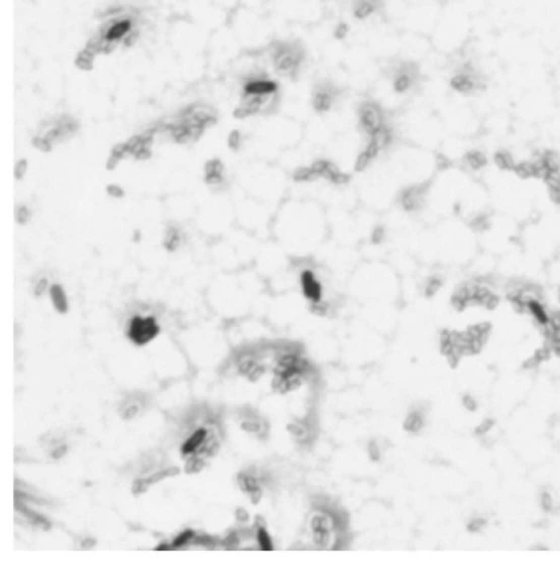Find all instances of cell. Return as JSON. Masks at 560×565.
I'll return each mask as SVG.
<instances>
[{
  "mask_svg": "<svg viewBox=\"0 0 560 565\" xmlns=\"http://www.w3.org/2000/svg\"><path fill=\"white\" fill-rule=\"evenodd\" d=\"M282 211L280 236L289 245L307 246L318 242L324 231L319 209L308 204H290Z\"/></svg>",
  "mask_w": 560,
  "mask_h": 565,
  "instance_id": "6da1fadb",
  "label": "cell"
},
{
  "mask_svg": "<svg viewBox=\"0 0 560 565\" xmlns=\"http://www.w3.org/2000/svg\"><path fill=\"white\" fill-rule=\"evenodd\" d=\"M275 72L282 77L297 80L307 60V47L300 39H277L268 46Z\"/></svg>",
  "mask_w": 560,
  "mask_h": 565,
  "instance_id": "7a4b0ae2",
  "label": "cell"
},
{
  "mask_svg": "<svg viewBox=\"0 0 560 565\" xmlns=\"http://www.w3.org/2000/svg\"><path fill=\"white\" fill-rule=\"evenodd\" d=\"M134 34V19L130 16L119 15L113 16L108 21L100 27L98 33L92 39V42L88 43L85 52L84 60H91L95 55L99 52H108L121 44L126 42Z\"/></svg>",
  "mask_w": 560,
  "mask_h": 565,
  "instance_id": "3957f363",
  "label": "cell"
},
{
  "mask_svg": "<svg viewBox=\"0 0 560 565\" xmlns=\"http://www.w3.org/2000/svg\"><path fill=\"white\" fill-rule=\"evenodd\" d=\"M487 84L488 80L485 74L471 61L459 64L452 71L449 79V85L452 90L464 96H471L486 90Z\"/></svg>",
  "mask_w": 560,
  "mask_h": 565,
  "instance_id": "277c9868",
  "label": "cell"
},
{
  "mask_svg": "<svg viewBox=\"0 0 560 565\" xmlns=\"http://www.w3.org/2000/svg\"><path fill=\"white\" fill-rule=\"evenodd\" d=\"M393 90L397 94H406L418 84L421 79L419 64L416 61L397 60L390 67Z\"/></svg>",
  "mask_w": 560,
  "mask_h": 565,
  "instance_id": "5b68a950",
  "label": "cell"
},
{
  "mask_svg": "<svg viewBox=\"0 0 560 565\" xmlns=\"http://www.w3.org/2000/svg\"><path fill=\"white\" fill-rule=\"evenodd\" d=\"M357 118L362 132L366 137L388 124L383 106L374 99H364L360 103L357 107Z\"/></svg>",
  "mask_w": 560,
  "mask_h": 565,
  "instance_id": "8992f818",
  "label": "cell"
},
{
  "mask_svg": "<svg viewBox=\"0 0 560 565\" xmlns=\"http://www.w3.org/2000/svg\"><path fill=\"white\" fill-rule=\"evenodd\" d=\"M342 94V90L332 80H321L315 83L312 88L311 104L318 114H325L331 109Z\"/></svg>",
  "mask_w": 560,
  "mask_h": 565,
  "instance_id": "52a82bcc",
  "label": "cell"
},
{
  "mask_svg": "<svg viewBox=\"0 0 560 565\" xmlns=\"http://www.w3.org/2000/svg\"><path fill=\"white\" fill-rule=\"evenodd\" d=\"M158 332L159 327L153 317L144 318L137 316L130 321L128 336L135 343L144 346L151 341L158 335Z\"/></svg>",
  "mask_w": 560,
  "mask_h": 565,
  "instance_id": "ba28073f",
  "label": "cell"
},
{
  "mask_svg": "<svg viewBox=\"0 0 560 565\" xmlns=\"http://www.w3.org/2000/svg\"><path fill=\"white\" fill-rule=\"evenodd\" d=\"M385 8V0H351L352 16L356 20H366Z\"/></svg>",
  "mask_w": 560,
  "mask_h": 565,
  "instance_id": "9c48e42d",
  "label": "cell"
},
{
  "mask_svg": "<svg viewBox=\"0 0 560 565\" xmlns=\"http://www.w3.org/2000/svg\"><path fill=\"white\" fill-rule=\"evenodd\" d=\"M237 483L244 492L248 493L254 503L258 502L261 497V487L258 477L253 474H240L237 477Z\"/></svg>",
  "mask_w": 560,
  "mask_h": 565,
  "instance_id": "30bf717a",
  "label": "cell"
},
{
  "mask_svg": "<svg viewBox=\"0 0 560 565\" xmlns=\"http://www.w3.org/2000/svg\"><path fill=\"white\" fill-rule=\"evenodd\" d=\"M287 431L296 441L300 443H308L311 437V425L307 422H291L287 425Z\"/></svg>",
  "mask_w": 560,
  "mask_h": 565,
  "instance_id": "8fae6325",
  "label": "cell"
},
{
  "mask_svg": "<svg viewBox=\"0 0 560 565\" xmlns=\"http://www.w3.org/2000/svg\"><path fill=\"white\" fill-rule=\"evenodd\" d=\"M425 424L424 414L419 409H413L404 422V428L409 433H418Z\"/></svg>",
  "mask_w": 560,
  "mask_h": 565,
  "instance_id": "7c38bea8",
  "label": "cell"
},
{
  "mask_svg": "<svg viewBox=\"0 0 560 565\" xmlns=\"http://www.w3.org/2000/svg\"><path fill=\"white\" fill-rule=\"evenodd\" d=\"M206 435H207V432L206 430H204V428H200V430L195 431L193 433V435L191 437H189L186 441V443L183 444L182 453L184 455L193 453V451H195L196 448L204 442Z\"/></svg>",
  "mask_w": 560,
  "mask_h": 565,
  "instance_id": "4fadbf2b",
  "label": "cell"
},
{
  "mask_svg": "<svg viewBox=\"0 0 560 565\" xmlns=\"http://www.w3.org/2000/svg\"><path fill=\"white\" fill-rule=\"evenodd\" d=\"M16 509L18 511H20L22 515H25L30 521L34 523L35 526H38L39 528L43 529V530H49V529H50L49 521H47L45 518H43L42 516H40L39 513L34 512L33 510H30L28 507H26V505L20 504V502L16 501Z\"/></svg>",
  "mask_w": 560,
  "mask_h": 565,
  "instance_id": "5bb4252c",
  "label": "cell"
},
{
  "mask_svg": "<svg viewBox=\"0 0 560 565\" xmlns=\"http://www.w3.org/2000/svg\"><path fill=\"white\" fill-rule=\"evenodd\" d=\"M255 537H256V541H257L258 548L260 550H263V551L273 550V546H275V545H273V541L270 537V534L268 533V531L266 530V528L263 525L256 527Z\"/></svg>",
  "mask_w": 560,
  "mask_h": 565,
  "instance_id": "9a60e30c",
  "label": "cell"
},
{
  "mask_svg": "<svg viewBox=\"0 0 560 565\" xmlns=\"http://www.w3.org/2000/svg\"><path fill=\"white\" fill-rule=\"evenodd\" d=\"M50 295H51V299L53 301V305L55 306L57 311H59L60 313H65L68 311L67 296H65L64 290L61 287L57 286V285L52 286L50 288Z\"/></svg>",
  "mask_w": 560,
  "mask_h": 565,
  "instance_id": "2e32d148",
  "label": "cell"
},
{
  "mask_svg": "<svg viewBox=\"0 0 560 565\" xmlns=\"http://www.w3.org/2000/svg\"><path fill=\"white\" fill-rule=\"evenodd\" d=\"M242 428L247 433L256 434V435H264L266 432V425L264 422L257 419H249L244 421L242 423Z\"/></svg>",
  "mask_w": 560,
  "mask_h": 565,
  "instance_id": "e0dca14e",
  "label": "cell"
},
{
  "mask_svg": "<svg viewBox=\"0 0 560 565\" xmlns=\"http://www.w3.org/2000/svg\"><path fill=\"white\" fill-rule=\"evenodd\" d=\"M179 473H180V472H179V469H178L177 467L169 468V469H166V471H164V472H159V473H157V474H154V475L150 476V477L144 480V483H145V485H146V484H147V485L156 484V483H158V481H160V480L163 479V478L171 477V476H176V475H178Z\"/></svg>",
  "mask_w": 560,
  "mask_h": 565,
  "instance_id": "ac0fdd59",
  "label": "cell"
},
{
  "mask_svg": "<svg viewBox=\"0 0 560 565\" xmlns=\"http://www.w3.org/2000/svg\"><path fill=\"white\" fill-rule=\"evenodd\" d=\"M193 537H194V532L192 530L184 531L180 535H178L176 540L174 541V543H172V546H174V548H180V546L184 545L187 542H189L190 540L193 539Z\"/></svg>",
  "mask_w": 560,
  "mask_h": 565,
  "instance_id": "d6986e66",
  "label": "cell"
},
{
  "mask_svg": "<svg viewBox=\"0 0 560 565\" xmlns=\"http://www.w3.org/2000/svg\"><path fill=\"white\" fill-rule=\"evenodd\" d=\"M349 31H350V28H349L347 23H345V22L339 23V25L334 29V38L337 40H340V41L344 40L345 38L348 37Z\"/></svg>",
  "mask_w": 560,
  "mask_h": 565,
  "instance_id": "ffe728a7",
  "label": "cell"
},
{
  "mask_svg": "<svg viewBox=\"0 0 560 565\" xmlns=\"http://www.w3.org/2000/svg\"><path fill=\"white\" fill-rule=\"evenodd\" d=\"M368 453L369 456H371V458L374 460H377L379 457H380V451L379 448L376 443H371L369 444V447H368Z\"/></svg>",
  "mask_w": 560,
  "mask_h": 565,
  "instance_id": "44dd1931",
  "label": "cell"
},
{
  "mask_svg": "<svg viewBox=\"0 0 560 565\" xmlns=\"http://www.w3.org/2000/svg\"><path fill=\"white\" fill-rule=\"evenodd\" d=\"M199 540L196 541V543L198 544H202V545H205V546H212L215 544V540L211 537H200L198 538Z\"/></svg>",
  "mask_w": 560,
  "mask_h": 565,
  "instance_id": "7402d4cb",
  "label": "cell"
},
{
  "mask_svg": "<svg viewBox=\"0 0 560 565\" xmlns=\"http://www.w3.org/2000/svg\"><path fill=\"white\" fill-rule=\"evenodd\" d=\"M67 450H68L67 446H60V447H58V448H55L54 450H53L52 457H53V458H54V459L61 458V457H62L65 453H67Z\"/></svg>",
  "mask_w": 560,
  "mask_h": 565,
  "instance_id": "603a6c76",
  "label": "cell"
},
{
  "mask_svg": "<svg viewBox=\"0 0 560 565\" xmlns=\"http://www.w3.org/2000/svg\"><path fill=\"white\" fill-rule=\"evenodd\" d=\"M541 503H543V507L545 509L549 510V509L552 508V504H553L552 503V498L549 495H548V493H545L543 498H541Z\"/></svg>",
  "mask_w": 560,
  "mask_h": 565,
  "instance_id": "cb8c5ba5",
  "label": "cell"
},
{
  "mask_svg": "<svg viewBox=\"0 0 560 565\" xmlns=\"http://www.w3.org/2000/svg\"><path fill=\"white\" fill-rule=\"evenodd\" d=\"M236 518H237L238 520H240V521L245 522V521L248 520L249 516H248V513H247V511H246V510L238 509V510L236 511Z\"/></svg>",
  "mask_w": 560,
  "mask_h": 565,
  "instance_id": "d4e9b609",
  "label": "cell"
},
{
  "mask_svg": "<svg viewBox=\"0 0 560 565\" xmlns=\"http://www.w3.org/2000/svg\"><path fill=\"white\" fill-rule=\"evenodd\" d=\"M28 217H29V212L27 209H25V208H21L20 212H17V219L18 220L21 219L22 223L26 221V219H28Z\"/></svg>",
  "mask_w": 560,
  "mask_h": 565,
  "instance_id": "484cf974",
  "label": "cell"
},
{
  "mask_svg": "<svg viewBox=\"0 0 560 565\" xmlns=\"http://www.w3.org/2000/svg\"><path fill=\"white\" fill-rule=\"evenodd\" d=\"M464 405H466L468 408L472 409V408L475 407V402H474L472 397L467 396V397H464Z\"/></svg>",
  "mask_w": 560,
  "mask_h": 565,
  "instance_id": "4316f807",
  "label": "cell"
},
{
  "mask_svg": "<svg viewBox=\"0 0 560 565\" xmlns=\"http://www.w3.org/2000/svg\"><path fill=\"white\" fill-rule=\"evenodd\" d=\"M170 549H171V548H170V546H169V545H166V544H160V545L158 546V548H157V550H158V551H162V550H170Z\"/></svg>",
  "mask_w": 560,
  "mask_h": 565,
  "instance_id": "83f0119b",
  "label": "cell"
}]
</instances>
